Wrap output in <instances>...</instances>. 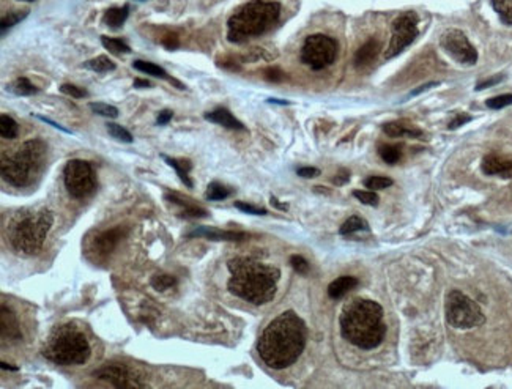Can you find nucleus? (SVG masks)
Returning a JSON list of instances; mask_svg holds the SVG:
<instances>
[{
    "label": "nucleus",
    "mask_w": 512,
    "mask_h": 389,
    "mask_svg": "<svg viewBox=\"0 0 512 389\" xmlns=\"http://www.w3.org/2000/svg\"><path fill=\"white\" fill-rule=\"evenodd\" d=\"M307 340L306 323L293 311L276 317L262 333L257 352L271 369H286L301 356Z\"/></svg>",
    "instance_id": "f257e3e1"
},
{
    "label": "nucleus",
    "mask_w": 512,
    "mask_h": 389,
    "mask_svg": "<svg viewBox=\"0 0 512 389\" xmlns=\"http://www.w3.org/2000/svg\"><path fill=\"white\" fill-rule=\"evenodd\" d=\"M232 277L227 287L238 298L253 304H265L275 298L281 271L259 260L238 257L229 263Z\"/></svg>",
    "instance_id": "f03ea898"
},
{
    "label": "nucleus",
    "mask_w": 512,
    "mask_h": 389,
    "mask_svg": "<svg viewBox=\"0 0 512 389\" xmlns=\"http://www.w3.org/2000/svg\"><path fill=\"white\" fill-rule=\"evenodd\" d=\"M341 333L344 339L363 350L378 347L386 334L382 306L372 300H352L342 309Z\"/></svg>",
    "instance_id": "7ed1b4c3"
},
{
    "label": "nucleus",
    "mask_w": 512,
    "mask_h": 389,
    "mask_svg": "<svg viewBox=\"0 0 512 389\" xmlns=\"http://www.w3.org/2000/svg\"><path fill=\"white\" fill-rule=\"evenodd\" d=\"M279 16H281L279 2L251 0L229 17L227 38L230 43H243L249 38L260 37L278 24Z\"/></svg>",
    "instance_id": "20e7f679"
},
{
    "label": "nucleus",
    "mask_w": 512,
    "mask_h": 389,
    "mask_svg": "<svg viewBox=\"0 0 512 389\" xmlns=\"http://www.w3.org/2000/svg\"><path fill=\"white\" fill-rule=\"evenodd\" d=\"M46 156L44 142L33 139L22 144L13 155L2 156V177L15 188H26L32 183L33 175L42 169Z\"/></svg>",
    "instance_id": "39448f33"
},
{
    "label": "nucleus",
    "mask_w": 512,
    "mask_h": 389,
    "mask_svg": "<svg viewBox=\"0 0 512 389\" xmlns=\"http://www.w3.org/2000/svg\"><path fill=\"white\" fill-rule=\"evenodd\" d=\"M92 348L89 340L73 325H63L56 328L54 333L49 336L43 355L49 361L59 365H73L84 364L90 358Z\"/></svg>",
    "instance_id": "423d86ee"
},
{
    "label": "nucleus",
    "mask_w": 512,
    "mask_h": 389,
    "mask_svg": "<svg viewBox=\"0 0 512 389\" xmlns=\"http://www.w3.org/2000/svg\"><path fill=\"white\" fill-rule=\"evenodd\" d=\"M54 224V216L49 210H42L22 218L10 232L11 245L17 252L37 254L43 248L48 232Z\"/></svg>",
    "instance_id": "0eeeda50"
},
{
    "label": "nucleus",
    "mask_w": 512,
    "mask_h": 389,
    "mask_svg": "<svg viewBox=\"0 0 512 389\" xmlns=\"http://www.w3.org/2000/svg\"><path fill=\"white\" fill-rule=\"evenodd\" d=\"M445 313L447 323L457 329L476 328L486 322L484 313H482L478 303H475L470 296L459 292V290H451L447 293Z\"/></svg>",
    "instance_id": "6e6552de"
},
{
    "label": "nucleus",
    "mask_w": 512,
    "mask_h": 389,
    "mask_svg": "<svg viewBox=\"0 0 512 389\" xmlns=\"http://www.w3.org/2000/svg\"><path fill=\"white\" fill-rule=\"evenodd\" d=\"M336 55L337 43L331 37L322 33L307 37L301 48V62L316 71L330 67L336 60Z\"/></svg>",
    "instance_id": "1a4fd4ad"
},
{
    "label": "nucleus",
    "mask_w": 512,
    "mask_h": 389,
    "mask_svg": "<svg viewBox=\"0 0 512 389\" xmlns=\"http://www.w3.org/2000/svg\"><path fill=\"white\" fill-rule=\"evenodd\" d=\"M63 182L69 196L74 199H84L96 188V178L92 166L83 159H71L63 169Z\"/></svg>",
    "instance_id": "9d476101"
},
{
    "label": "nucleus",
    "mask_w": 512,
    "mask_h": 389,
    "mask_svg": "<svg viewBox=\"0 0 512 389\" xmlns=\"http://www.w3.org/2000/svg\"><path fill=\"white\" fill-rule=\"evenodd\" d=\"M418 37V16L413 11L398 16L393 22V37L385 52L386 59L399 55Z\"/></svg>",
    "instance_id": "9b49d317"
},
{
    "label": "nucleus",
    "mask_w": 512,
    "mask_h": 389,
    "mask_svg": "<svg viewBox=\"0 0 512 389\" xmlns=\"http://www.w3.org/2000/svg\"><path fill=\"white\" fill-rule=\"evenodd\" d=\"M441 46L450 54L454 60H457L462 65H475L478 62V51L470 43L467 35L463 32L452 28L447 31L443 38H441Z\"/></svg>",
    "instance_id": "f8f14e48"
},
{
    "label": "nucleus",
    "mask_w": 512,
    "mask_h": 389,
    "mask_svg": "<svg viewBox=\"0 0 512 389\" xmlns=\"http://www.w3.org/2000/svg\"><path fill=\"white\" fill-rule=\"evenodd\" d=\"M93 375L100 380H106L112 383L115 388L121 389H135V388H147V383H142L137 379L135 370L126 368L123 364H108L100 370H95Z\"/></svg>",
    "instance_id": "ddd939ff"
},
{
    "label": "nucleus",
    "mask_w": 512,
    "mask_h": 389,
    "mask_svg": "<svg viewBox=\"0 0 512 389\" xmlns=\"http://www.w3.org/2000/svg\"><path fill=\"white\" fill-rule=\"evenodd\" d=\"M482 172L486 175H498L503 178H512V156L504 155H487L482 159Z\"/></svg>",
    "instance_id": "4468645a"
},
{
    "label": "nucleus",
    "mask_w": 512,
    "mask_h": 389,
    "mask_svg": "<svg viewBox=\"0 0 512 389\" xmlns=\"http://www.w3.org/2000/svg\"><path fill=\"white\" fill-rule=\"evenodd\" d=\"M125 234H126V230L121 227V225L110 229V230H104L100 235H96L93 246H95L98 254L108 255L112 252L115 248H117V245L121 241V238L125 236Z\"/></svg>",
    "instance_id": "2eb2a0df"
},
{
    "label": "nucleus",
    "mask_w": 512,
    "mask_h": 389,
    "mask_svg": "<svg viewBox=\"0 0 512 389\" xmlns=\"http://www.w3.org/2000/svg\"><path fill=\"white\" fill-rule=\"evenodd\" d=\"M199 236H205L208 240L213 241H241L248 238V235L243 234V232L219 230L214 227H196L193 232L188 234V238H199Z\"/></svg>",
    "instance_id": "dca6fc26"
},
{
    "label": "nucleus",
    "mask_w": 512,
    "mask_h": 389,
    "mask_svg": "<svg viewBox=\"0 0 512 389\" xmlns=\"http://www.w3.org/2000/svg\"><path fill=\"white\" fill-rule=\"evenodd\" d=\"M0 331H2L3 340L19 342L22 339L19 322L15 313L5 306H2V312H0Z\"/></svg>",
    "instance_id": "f3484780"
},
{
    "label": "nucleus",
    "mask_w": 512,
    "mask_h": 389,
    "mask_svg": "<svg viewBox=\"0 0 512 389\" xmlns=\"http://www.w3.org/2000/svg\"><path fill=\"white\" fill-rule=\"evenodd\" d=\"M164 199L169 200V202H172V203H176V205H178V207H182V211H180V216H182V218L199 219V218H205L208 214L207 210H203V208L194 205V203L183 200L178 194H166Z\"/></svg>",
    "instance_id": "a211bd4d"
},
{
    "label": "nucleus",
    "mask_w": 512,
    "mask_h": 389,
    "mask_svg": "<svg viewBox=\"0 0 512 389\" xmlns=\"http://www.w3.org/2000/svg\"><path fill=\"white\" fill-rule=\"evenodd\" d=\"M205 120L216 123L219 126L229 128V130H244V126L240 120H237L227 109H216L213 112L205 114Z\"/></svg>",
    "instance_id": "6ab92c4d"
},
{
    "label": "nucleus",
    "mask_w": 512,
    "mask_h": 389,
    "mask_svg": "<svg viewBox=\"0 0 512 389\" xmlns=\"http://www.w3.org/2000/svg\"><path fill=\"white\" fill-rule=\"evenodd\" d=\"M378 51H380V43H378L375 38L368 40V42H366L361 48L358 49L357 55H355V65L357 67L370 65V63L375 60V57L378 55Z\"/></svg>",
    "instance_id": "aec40b11"
},
{
    "label": "nucleus",
    "mask_w": 512,
    "mask_h": 389,
    "mask_svg": "<svg viewBox=\"0 0 512 389\" xmlns=\"http://www.w3.org/2000/svg\"><path fill=\"white\" fill-rule=\"evenodd\" d=\"M383 131L389 137H420L423 136L421 130H418L416 126H411L405 121H389L383 126Z\"/></svg>",
    "instance_id": "412c9836"
},
{
    "label": "nucleus",
    "mask_w": 512,
    "mask_h": 389,
    "mask_svg": "<svg viewBox=\"0 0 512 389\" xmlns=\"http://www.w3.org/2000/svg\"><path fill=\"white\" fill-rule=\"evenodd\" d=\"M358 287V279L353 276H341L336 281L330 284L328 287V295L333 300H341L342 296H345L350 290Z\"/></svg>",
    "instance_id": "4be33fe9"
},
{
    "label": "nucleus",
    "mask_w": 512,
    "mask_h": 389,
    "mask_svg": "<svg viewBox=\"0 0 512 389\" xmlns=\"http://www.w3.org/2000/svg\"><path fill=\"white\" fill-rule=\"evenodd\" d=\"M164 158V161L167 162L169 166L173 167L177 172V175L180 177V180H182V183L185 184L186 188H193V180L189 178V171H191V162L186 161V159H173V158H169V156H162Z\"/></svg>",
    "instance_id": "5701e85b"
},
{
    "label": "nucleus",
    "mask_w": 512,
    "mask_h": 389,
    "mask_svg": "<svg viewBox=\"0 0 512 389\" xmlns=\"http://www.w3.org/2000/svg\"><path fill=\"white\" fill-rule=\"evenodd\" d=\"M128 15H130V7L128 5H123L121 8H110L104 15L103 22L115 31V28H120L123 26V22L128 19Z\"/></svg>",
    "instance_id": "b1692460"
},
{
    "label": "nucleus",
    "mask_w": 512,
    "mask_h": 389,
    "mask_svg": "<svg viewBox=\"0 0 512 389\" xmlns=\"http://www.w3.org/2000/svg\"><path fill=\"white\" fill-rule=\"evenodd\" d=\"M84 67L92 69V71H95V73H109V71H114V69H115V63L110 60L109 57L100 55V57H96V59H92L89 62H85Z\"/></svg>",
    "instance_id": "393cba45"
},
{
    "label": "nucleus",
    "mask_w": 512,
    "mask_h": 389,
    "mask_svg": "<svg viewBox=\"0 0 512 389\" xmlns=\"http://www.w3.org/2000/svg\"><path fill=\"white\" fill-rule=\"evenodd\" d=\"M17 132H19V125L16 123L15 119L7 114L0 115V136L3 139H15Z\"/></svg>",
    "instance_id": "a878e982"
},
{
    "label": "nucleus",
    "mask_w": 512,
    "mask_h": 389,
    "mask_svg": "<svg viewBox=\"0 0 512 389\" xmlns=\"http://www.w3.org/2000/svg\"><path fill=\"white\" fill-rule=\"evenodd\" d=\"M493 10L504 24L512 26V0H490Z\"/></svg>",
    "instance_id": "bb28decb"
},
{
    "label": "nucleus",
    "mask_w": 512,
    "mask_h": 389,
    "mask_svg": "<svg viewBox=\"0 0 512 389\" xmlns=\"http://www.w3.org/2000/svg\"><path fill=\"white\" fill-rule=\"evenodd\" d=\"M133 67H135L137 71L141 73H147L150 74V76H155V78H162V79H167V73L164 68H161L158 65H155V63L151 62H144V60H135L133 62Z\"/></svg>",
    "instance_id": "cd10ccee"
},
{
    "label": "nucleus",
    "mask_w": 512,
    "mask_h": 389,
    "mask_svg": "<svg viewBox=\"0 0 512 389\" xmlns=\"http://www.w3.org/2000/svg\"><path fill=\"white\" fill-rule=\"evenodd\" d=\"M358 230H369V224L366 223L363 218L352 216V218H348L344 224H342V227L339 229V234L341 235H350V234H355V232H358Z\"/></svg>",
    "instance_id": "c85d7f7f"
},
{
    "label": "nucleus",
    "mask_w": 512,
    "mask_h": 389,
    "mask_svg": "<svg viewBox=\"0 0 512 389\" xmlns=\"http://www.w3.org/2000/svg\"><path fill=\"white\" fill-rule=\"evenodd\" d=\"M101 43L110 54H130L131 48L126 43L121 42L119 38H109V37H101Z\"/></svg>",
    "instance_id": "c756f323"
},
{
    "label": "nucleus",
    "mask_w": 512,
    "mask_h": 389,
    "mask_svg": "<svg viewBox=\"0 0 512 389\" xmlns=\"http://www.w3.org/2000/svg\"><path fill=\"white\" fill-rule=\"evenodd\" d=\"M10 87H11V92H15V94L19 96H31L33 94H37V87H35L27 78L16 79Z\"/></svg>",
    "instance_id": "7c9ffc66"
},
{
    "label": "nucleus",
    "mask_w": 512,
    "mask_h": 389,
    "mask_svg": "<svg viewBox=\"0 0 512 389\" xmlns=\"http://www.w3.org/2000/svg\"><path fill=\"white\" fill-rule=\"evenodd\" d=\"M150 284L151 287L158 290V292H166V290L177 286V279L171 275H156L151 277Z\"/></svg>",
    "instance_id": "2f4dec72"
},
{
    "label": "nucleus",
    "mask_w": 512,
    "mask_h": 389,
    "mask_svg": "<svg viewBox=\"0 0 512 389\" xmlns=\"http://www.w3.org/2000/svg\"><path fill=\"white\" fill-rule=\"evenodd\" d=\"M230 196V189H227L223 184L218 182H213L208 184L207 188V194L205 197L208 200H224L227 197Z\"/></svg>",
    "instance_id": "473e14b6"
},
{
    "label": "nucleus",
    "mask_w": 512,
    "mask_h": 389,
    "mask_svg": "<svg viewBox=\"0 0 512 389\" xmlns=\"http://www.w3.org/2000/svg\"><path fill=\"white\" fill-rule=\"evenodd\" d=\"M106 128H108V132H109V135L112 136V137L115 139V141H119V142H125V144H131V142H133V136H131V132L128 131V130H125L123 126H120V125H117V123H108V125H106Z\"/></svg>",
    "instance_id": "72a5a7b5"
},
{
    "label": "nucleus",
    "mask_w": 512,
    "mask_h": 389,
    "mask_svg": "<svg viewBox=\"0 0 512 389\" xmlns=\"http://www.w3.org/2000/svg\"><path fill=\"white\" fill-rule=\"evenodd\" d=\"M28 15V10H22V11H11L7 16L2 17V24H0V28H2V35L5 33V31L10 27L16 26L17 22H21L24 17Z\"/></svg>",
    "instance_id": "f704fd0d"
},
{
    "label": "nucleus",
    "mask_w": 512,
    "mask_h": 389,
    "mask_svg": "<svg viewBox=\"0 0 512 389\" xmlns=\"http://www.w3.org/2000/svg\"><path fill=\"white\" fill-rule=\"evenodd\" d=\"M90 109H92L93 114L101 115V117L115 119L119 115V109L115 106H110V104H106V103H92Z\"/></svg>",
    "instance_id": "c9c22d12"
},
{
    "label": "nucleus",
    "mask_w": 512,
    "mask_h": 389,
    "mask_svg": "<svg viewBox=\"0 0 512 389\" xmlns=\"http://www.w3.org/2000/svg\"><path fill=\"white\" fill-rule=\"evenodd\" d=\"M380 156L388 164H395L400 159V148L394 147V145H382Z\"/></svg>",
    "instance_id": "e433bc0d"
},
{
    "label": "nucleus",
    "mask_w": 512,
    "mask_h": 389,
    "mask_svg": "<svg viewBox=\"0 0 512 389\" xmlns=\"http://www.w3.org/2000/svg\"><path fill=\"white\" fill-rule=\"evenodd\" d=\"M364 184H366V188L370 191H378V189H385L388 187H391L393 180L388 177H382V175H374L366 180Z\"/></svg>",
    "instance_id": "4c0bfd02"
},
{
    "label": "nucleus",
    "mask_w": 512,
    "mask_h": 389,
    "mask_svg": "<svg viewBox=\"0 0 512 389\" xmlns=\"http://www.w3.org/2000/svg\"><path fill=\"white\" fill-rule=\"evenodd\" d=\"M353 196L357 199L364 203V205H370V207H377L378 205V196L375 191H355Z\"/></svg>",
    "instance_id": "58836bf2"
},
{
    "label": "nucleus",
    "mask_w": 512,
    "mask_h": 389,
    "mask_svg": "<svg viewBox=\"0 0 512 389\" xmlns=\"http://www.w3.org/2000/svg\"><path fill=\"white\" fill-rule=\"evenodd\" d=\"M290 265H292V268L298 273V275H307V273H309V263H307V260L305 257H301V255H292V257H290Z\"/></svg>",
    "instance_id": "ea45409f"
},
{
    "label": "nucleus",
    "mask_w": 512,
    "mask_h": 389,
    "mask_svg": "<svg viewBox=\"0 0 512 389\" xmlns=\"http://www.w3.org/2000/svg\"><path fill=\"white\" fill-rule=\"evenodd\" d=\"M512 104V95H500L495 98H490L487 100V107L490 109H503L506 106H511Z\"/></svg>",
    "instance_id": "a19ab883"
},
{
    "label": "nucleus",
    "mask_w": 512,
    "mask_h": 389,
    "mask_svg": "<svg viewBox=\"0 0 512 389\" xmlns=\"http://www.w3.org/2000/svg\"><path fill=\"white\" fill-rule=\"evenodd\" d=\"M235 208H238V210L243 211V213L255 214V216H264V214H266L265 208L254 207V205H251V203H246V202H235Z\"/></svg>",
    "instance_id": "79ce46f5"
},
{
    "label": "nucleus",
    "mask_w": 512,
    "mask_h": 389,
    "mask_svg": "<svg viewBox=\"0 0 512 389\" xmlns=\"http://www.w3.org/2000/svg\"><path fill=\"white\" fill-rule=\"evenodd\" d=\"M60 90L65 95L73 96V98H84V96H87V92L84 89H80V87L73 85V84H63L60 87Z\"/></svg>",
    "instance_id": "37998d69"
},
{
    "label": "nucleus",
    "mask_w": 512,
    "mask_h": 389,
    "mask_svg": "<svg viewBox=\"0 0 512 389\" xmlns=\"http://www.w3.org/2000/svg\"><path fill=\"white\" fill-rule=\"evenodd\" d=\"M264 74H265V79L271 80V83H281V80H284V78H286V74H284L279 68L265 69Z\"/></svg>",
    "instance_id": "c03bdc74"
},
{
    "label": "nucleus",
    "mask_w": 512,
    "mask_h": 389,
    "mask_svg": "<svg viewBox=\"0 0 512 389\" xmlns=\"http://www.w3.org/2000/svg\"><path fill=\"white\" fill-rule=\"evenodd\" d=\"M296 173L302 178H314L320 175V171L316 169V167H301V169L296 171Z\"/></svg>",
    "instance_id": "a18cd8bd"
},
{
    "label": "nucleus",
    "mask_w": 512,
    "mask_h": 389,
    "mask_svg": "<svg viewBox=\"0 0 512 389\" xmlns=\"http://www.w3.org/2000/svg\"><path fill=\"white\" fill-rule=\"evenodd\" d=\"M172 117H173V112H172V110L164 109V110H161V112L158 114V119H156V123L161 125V126H162V125H167L169 121L172 120Z\"/></svg>",
    "instance_id": "49530a36"
},
{
    "label": "nucleus",
    "mask_w": 512,
    "mask_h": 389,
    "mask_svg": "<svg viewBox=\"0 0 512 389\" xmlns=\"http://www.w3.org/2000/svg\"><path fill=\"white\" fill-rule=\"evenodd\" d=\"M470 120H471L470 115H465V114L457 115V117L454 119V120L451 121V123H450V130H456V128L462 126V125H465V123H468Z\"/></svg>",
    "instance_id": "de8ad7c7"
},
{
    "label": "nucleus",
    "mask_w": 512,
    "mask_h": 389,
    "mask_svg": "<svg viewBox=\"0 0 512 389\" xmlns=\"http://www.w3.org/2000/svg\"><path fill=\"white\" fill-rule=\"evenodd\" d=\"M162 44L166 46L167 49H177L178 48V38L177 35H167V37L162 40Z\"/></svg>",
    "instance_id": "09e8293b"
},
{
    "label": "nucleus",
    "mask_w": 512,
    "mask_h": 389,
    "mask_svg": "<svg viewBox=\"0 0 512 389\" xmlns=\"http://www.w3.org/2000/svg\"><path fill=\"white\" fill-rule=\"evenodd\" d=\"M348 178H350V173H348L347 171L342 169V171L336 175L334 183H336V184H344V183H347V182H348Z\"/></svg>",
    "instance_id": "8fccbe9b"
},
{
    "label": "nucleus",
    "mask_w": 512,
    "mask_h": 389,
    "mask_svg": "<svg viewBox=\"0 0 512 389\" xmlns=\"http://www.w3.org/2000/svg\"><path fill=\"white\" fill-rule=\"evenodd\" d=\"M502 79H503L502 76H498V78H493V79H488V80H486V83H481V84H478V85H476V90H482V89H486V87L495 85V84H498V83H500V80H502Z\"/></svg>",
    "instance_id": "3c124183"
},
{
    "label": "nucleus",
    "mask_w": 512,
    "mask_h": 389,
    "mask_svg": "<svg viewBox=\"0 0 512 389\" xmlns=\"http://www.w3.org/2000/svg\"><path fill=\"white\" fill-rule=\"evenodd\" d=\"M35 117H37V119H40V120H42V121H44V123H49V125H52V126H54V128H57V130H62L63 132H69L68 130H65V128H63V126H60L59 123H56V121H52V120H49V119H46V117H42V115H35Z\"/></svg>",
    "instance_id": "603ef678"
},
{
    "label": "nucleus",
    "mask_w": 512,
    "mask_h": 389,
    "mask_svg": "<svg viewBox=\"0 0 512 389\" xmlns=\"http://www.w3.org/2000/svg\"><path fill=\"white\" fill-rule=\"evenodd\" d=\"M271 205L273 207H276V208H279V210H287V205H282V203L281 202H279L278 199H276V197H271Z\"/></svg>",
    "instance_id": "864d4df0"
},
{
    "label": "nucleus",
    "mask_w": 512,
    "mask_h": 389,
    "mask_svg": "<svg viewBox=\"0 0 512 389\" xmlns=\"http://www.w3.org/2000/svg\"><path fill=\"white\" fill-rule=\"evenodd\" d=\"M0 368H2L3 370H19V368H16V365H11V364H7V363H0Z\"/></svg>",
    "instance_id": "5fc2aeb1"
},
{
    "label": "nucleus",
    "mask_w": 512,
    "mask_h": 389,
    "mask_svg": "<svg viewBox=\"0 0 512 389\" xmlns=\"http://www.w3.org/2000/svg\"><path fill=\"white\" fill-rule=\"evenodd\" d=\"M135 87H137V89H139V87H144V89H145V87H150V83H148V80L136 79V80H135Z\"/></svg>",
    "instance_id": "6e6d98bb"
},
{
    "label": "nucleus",
    "mask_w": 512,
    "mask_h": 389,
    "mask_svg": "<svg viewBox=\"0 0 512 389\" xmlns=\"http://www.w3.org/2000/svg\"><path fill=\"white\" fill-rule=\"evenodd\" d=\"M270 103H278V104H289L287 101H281V100H268Z\"/></svg>",
    "instance_id": "4d7b16f0"
},
{
    "label": "nucleus",
    "mask_w": 512,
    "mask_h": 389,
    "mask_svg": "<svg viewBox=\"0 0 512 389\" xmlns=\"http://www.w3.org/2000/svg\"><path fill=\"white\" fill-rule=\"evenodd\" d=\"M26 2H33V0H26Z\"/></svg>",
    "instance_id": "13d9d810"
},
{
    "label": "nucleus",
    "mask_w": 512,
    "mask_h": 389,
    "mask_svg": "<svg viewBox=\"0 0 512 389\" xmlns=\"http://www.w3.org/2000/svg\"><path fill=\"white\" fill-rule=\"evenodd\" d=\"M139 2H142V0H139Z\"/></svg>",
    "instance_id": "bf43d9fd"
}]
</instances>
